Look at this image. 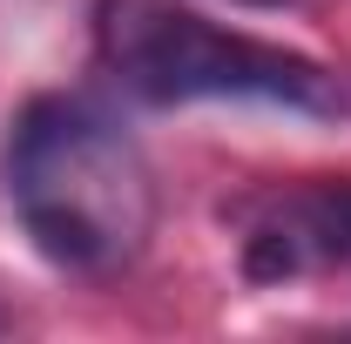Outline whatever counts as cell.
Masks as SVG:
<instances>
[{
	"instance_id": "obj_1",
	"label": "cell",
	"mask_w": 351,
	"mask_h": 344,
	"mask_svg": "<svg viewBox=\"0 0 351 344\" xmlns=\"http://www.w3.org/2000/svg\"><path fill=\"white\" fill-rule=\"evenodd\" d=\"M0 175L21 230L61 270L108 277L142 257L156 230V175L142 142L82 95H34L7 129Z\"/></svg>"
},
{
	"instance_id": "obj_2",
	"label": "cell",
	"mask_w": 351,
	"mask_h": 344,
	"mask_svg": "<svg viewBox=\"0 0 351 344\" xmlns=\"http://www.w3.org/2000/svg\"><path fill=\"white\" fill-rule=\"evenodd\" d=\"M88 34L101 75L135 95V101H257V108H291V115H345V82L298 47L257 41L203 21L182 0H95Z\"/></svg>"
},
{
	"instance_id": "obj_3",
	"label": "cell",
	"mask_w": 351,
	"mask_h": 344,
	"mask_svg": "<svg viewBox=\"0 0 351 344\" xmlns=\"http://www.w3.org/2000/svg\"><path fill=\"white\" fill-rule=\"evenodd\" d=\"M351 263V175H317L270 189L243 223V277L250 284H291L311 270Z\"/></svg>"
},
{
	"instance_id": "obj_4",
	"label": "cell",
	"mask_w": 351,
	"mask_h": 344,
	"mask_svg": "<svg viewBox=\"0 0 351 344\" xmlns=\"http://www.w3.org/2000/svg\"><path fill=\"white\" fill-rule=\"evenodd\" d=\"M243 7H284V0H243Z\"/></svg>"
}]
</instances>
